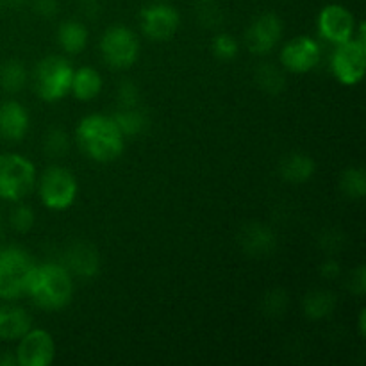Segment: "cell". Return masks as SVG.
Segmentation results:
<instances>
[{
    "label": "cell",
    "mask_w": 366,
    "mask_h": 366,
    "mask_svg": "<svg viewBox=\"0 0 366 366\" xmlns=\"http://www.w3.org/2000/svg\"><path fill=\"white\" fill-rule=\"evenodd\" d=\"M286 306H288V297H286V293L282 290H274L263 300V310L267 315L285 313Z\"/></svg>",
    "instance_id": "4dcf8cb0"
},
{
    "label": "cell",
    "mask_w": 366,
    "mask_h": 366,
    "mask_svg": "<svg viewBox=\"0 0 366 366\" xmlns=\"http://www.w3.org/2000/svg\"><path fill=\"white\" fill-rule=\"evenodd\" d=\"M57 41L66 54H79L88 45V29L79 20H66L57 29Z\"/></svg>",
    "instance_id": "ffe728a7"
},
{
    "label": "cell",
    "mask_w": 366,
    "mask_h": 366,
    "mask_svg": "<svg viewBox=\"0 0 366 366\" xmlns=\"http://www.w3.org/2000/svg\"><path fill=\"white\" fill-rule=\"evenodd\" d=\"M31 315L20 306H0V340L16 342L31 329Z\"/></svg>",
    "instance_id": "e0dca14e"
},
{
    "label": "cell",
    "mask_w": 366,
    "mask_h": 366,
    "mask_svg": "<svg viewBox=\"0 0 366 366\" xmlns=\"http://www.w3.org/2000/svg\"><path fill=\"white\" fill-rule=\"evenodd\" d=\"M211 49H213L214 56L222 61H231L238 56V41L234 39V36L227 34V32L214 36Z\"/></svg>",
    "instance_id": "f1b7e54d"
},
{
    "label": "cell",
    "mask_w": 366,
    "mask_h": 366,
    "mask_svg": "<svg viewBox=\"0 0 366 366\" xmlns=\"http://www.w3.org/2000/svg\"><path fill=\"white\" fill-rule=\"evenodd\" d=\"M36 186V168L32 161L18 154L0 156V199L20 202Z\"/></svg>",
    "instance_id": "277c9868"
},
{
    "label": "cell",
    "mask_w": 366,
    "mask_h": 366,
    "mask_svg": "<svg viewBox=\"0 0 366 366\" xmlns=\"http://www.w3.org/2000/svg\"><path fill=\"white\" fill-rule=\"evenodd\" d=\"M25 295L45 311H59L70 304L74 295V281L63 264H36L25 286Z\"/></svg>",
    "instance_id": "7a4b0ae2"
},
{
    "label": "cell",
    "mask_w": 366,
    "mask_h": 366,
    "mask_svg": "<svg viewBox=\"0 0 366 366\" xmlns=\"http://www.w3.org/2000/svg\"><path fill=\"white\" fill-rule=\"evenodd\" d=\"M29 113L16 100L0 104V138L7 142H20L29 131Z\"/></svg>",
    "instance_id": "9a60e30c"
},
{
    "label": "cell",
    "mask_w": 366,
    "mask_h": 366,
    "mask_svg": "<svg viewBox=\"0 0 366 366\" xmlns=\"http://www.w3.org/2000/svg\"><path fill=\"white\" fill-rule=\"evenodd\" d=\"M43 150L49 157H63L70 150V139L63 129H50L43 139Z\"/></svg>",
    "instance_id": "4316f807"
},
{
    "label": "cell",
    "mask_w": 366,
    "mask_h": 366,
    "mask_svg": "<svg viewBox=\"0 0 366 366\" xmlns=\"http://www.w3.org/2000/svg\"><path fill=\"white\" fill-rule=\"evenodd\" d=\"M281 175L285 181L293 182V184H302L307 182L315 175L317 164L310 156L300 152H293L286 156L281 163Z\"/></svg>",
    "instance_id": "d6986e66"
},
{
    "label": "cell",
    "mask_w": 366,
    "mask_h": 366,
    "mask_svg": "<svg viewBox=\"0 0 366 366\" xmlns=\"http://www.w3.org/2000/svg\"><path fill=\"white\" fill-rule=\"evenodd\" d=\"M320 45L310 36H297L281 50V64L292 74H307L320 63Z\"/></svg>",
    "instance_id": "8fae6325"
},
{
    "label": "cell",
    "mask_w": 366,
    "mask_h": 366,
    "mask_svg": "<svg viewBox=\"0 0 366 366\" xmlns=\"http://www.w3.org/2000/svg\"><path fill=\"white\" fill-rule=\"evenodd\" d=\"M340 272H342V267H340V263L336 259H327L320 267V274L325 279H336L340 275Z\"/></svg>",
    "instance_id": "836d02e7"
},
{
    "label": "cell",
    "mask_w": 366,
    "mask_h": 366,
    "mask_svg": "<svg viewBox=\"0 0 366 366\" xmlns=\"http://www.w3.org/2000/svg\"><path fill=\"white\" fill-rule=\"evenodd\" d=\"M0 366H18L16 354L14 352H4L0 356Z\"/></svg>",
    "instance_id": "e575fe53"
},
{
    "label": "cell",
    "mask_w": 366,
    "mask_h": 366,
    "mask_svg": "<svg viewBox=\"0 0 366 366\" xmlns=\"http://www.w3.org/2000/svg\"><path fill=\"white\" fill-rule=\"evenodd\" d=\"M195 13L200 24L207 29L218 27L224 20V13L217 0H195Z\"/></svg>",
    "instance_id": "484cf974"
},
{
    "label": "cell",
    "mask_w": 366,
    "mask_h": 366,
    "mask_svg": "<svg viewBox=\"0 0 366 366\" xmlns=\"http://www.w3.org/2000/svg\"><path fill=\"white\" fill-rule=\"evenodd\" d=\"M64 268L79 277H95L100 270V257L95 247L88 242L71 243L64 254Z\"/></svg>",
    "instance_id": "5bb4252c"
},
{
    "label": "cell",
    "mask_w": 366,
    "mask_h": 366,
    "mask_svg": "<svg viewBox=\"0 0 366 366\" xmlns=\"http://www.w3.org/2000/svg\"><path fill=\"white\" fill-rule=\"evenodd\" d=\"M142 31L147 38L154 41H167L177 32L181 16L175 11V7L168 4H152L142 9Z\"/></svg>",
    "instance_id": "7c38bea8"
},
{
    "label": "cell",
    "mask_w": 366,
    "mask_h": 366,
    "mask_svg": "<svg viewBox=\"0 0 366 366\" xmlns=\"http://www.w3.org/2000/svg\"><path fill=\"white\" fill-rule=\"evenodd\" d=\"M256 82L268 95H279L285 89V75L272 63L259 64L256 70Z\"/></svg>",
    "instance_id": "cb8c5ba5"
},
{
    "label": "cell",
    "mask_w": 366,
    "mask_h": 366,
    "mask_svg": "<svg viewBox=\"0 0 366 366\" xmlns=\"http://www.w3.org/2000/svg\"><path fill=\"white\" fill-rule=\"evenodd\" d=\"M118 109H127V107L139 106V89L134 82L122 81L117 92Z\"/></svg>",
    "instance_id": "f546056e"
},
{
    "label": "cell",
    "mask_w": 366,
    "mask_h": 366,
    "mask_svg": "<svg viewBox=\"0 0 366 366\" xmlns=\"http://www.w3.org/2000/svg\"><path fill=\"white\" fill-rule=\"evenodd\" d=\"M350 290H352L354 295L363 297L366 292V272L365 267H357L356 272H352V277H350Z\"/></svg>",
    "instance_id": "d6a6232c"
},
{
    "label": "cell",
    "mask_w": 366,
    "mask_h": 366,
    "mask_svg": "<svg viewBox=\"0 0 366 366\" xmlns=\"http://www.w3.org/2000/svg\"><path fill=\"white\" fill-rule=\"evenodd\" d=\"M74 68L64 57L49 56L36 64L34 84L38 97L45 102H57L70 92Z\"/></svg>",
    "instance_id": "5b68a950"
},
{
    "label": "cell",
    "mask_w": 366,
    "mask_h": 366,
    "mask_svg": "<svg viewBox=\"0 0 366 366\" xmlns=\"http://www.w3.org/2000/svg\"><path fill=\"white\" fill-rule=\"evenodd\" d=\"M32 9H34V13L39 14V16L52 18L57 14L59 6H57V0H34V2H32Z\"/></svg>",
    "instance_id": "1f68e13d"
},
{
    "label": "cell",
    "mask_w": 366,
    "mask_h": 366,
    "mask_svg": "<svg viewBox=\"0 0 366 366\" xmlns=\"http://www.w3.org/2000/svg\"><path fill=\"white\" fill-rule=\"evenodd\" d=\"M11 227L14 229L16 232H29L32 227H34V222H36V213L32 211L31 206L27 204H20V206L14 207L11 211Z\"/></svg>",
    "instance_id": "83f0119b"
},
{
    "label": "cell",
    "mask_w": 366,
    "mask_h": 366,
    "mask_svg": "<svg viewBox=\"0 0 366 366\" xmlns=\"http://www.w3.org/2000/svg\"><path fill=\"white\" fill-rule=\"evenodd\" d=\"M0 234H2V214H0Z\"/></svg>",
    "instance_id": "74e56055"
},
{
    "label": "cell",
    "mask_w": 366,
    "mask_h": 366,
    "mask_svg": "<svg viewBox=\"0 0 366 366\" xmlns=\"http://www.w3.org/2000/svg\"><path fill=\"white\" fill-rule=\"evenodd\" d=\"M114 124L118 125L120 132L124 136H136L142 134L149 125V118L138 107H127V109H118L113 114Z\"/></svg>",
    "instance_id": "603a6c76"
},
{
    "label": "cell",
    "mask_w": 366,
    "mask_h": 366,
    "mask_svg": "<svg viewBox=\"0 0 366 366\" xmlns=\"http://www.w3.org/2000/svg\"><path fill=\"white\" fill-rule=\"evenodd\" d=\"M282 36V21L277 14L264 13L250 24L245 32L247 49L256 56H264L275 49Z\"/></svg>",
    "instance_id": "4fadbf2b"
},
{
    "label": "cell",
    "mask_w": 366,
    "mask_h": 366,
    "mask_svg": "<svg viewBox=\"0 0 366 366\" xmlns=\"http://www.w3.org/2000/svg\"><path fill=\"white\" fill-rule=\"evenodd\" d=\"M100 54L111 68L125 70L138 61L139 41L131 29L114 25L104 32L100 39Z\"/></svg>",
    "instance_id": "52a82bcc"
},
{
    "label": "cell",
    "mask_w": 366,
    "mask_h": 366,
    "mask_svg": "<svg viewBox=\"0 0 366 366\" xmlns=\"http://www.w3.org/2000/svg\"><path fill=\"white\" fill-rule=\"evenodd\" d=\"M100 89H102V77L95 68L81 66L79 70H74L70 92L74 93L75 99L89 102L95 97H99Z\"/></svg>",
    "instance_id": "ac0fdd59"
},
{
    "label": "cell",
    "mask_w": 366,
    "mask_h": 366,
    "mask_svg": "<svg viewBox=\"0 0 366 366\" xmlns=\"http://www.w3.org/2000/svg\"><path fill=\"white\" fill-rule=\"evenodd\" d=\"M18 366H49L56 357V343L50 332L43 329H29L16 349Z\"/></svg>",
    "instance_id": "9c48e42d"
},
{
    "label": "cell",
    "mask_w": 366,
    "mask_h": 366,
    "mask_svg": "<svg viewBox=\"0 0 366 366\" xmlns=\"http://www.w3.org/2000/svg\"><path fill=\"white\" fill-rule=\"evenodd\" d=\"M27 0H0V7H7V9H18L21 7Z\"/></svg>",
    "instance_id": "d590c367"
},
{
    "label": "cell",
    "mask_w": 366,
    "mask_h": 366,
    "mask_svg": "<svg viewBox=\"0 0 366 366\" xmlns=\"http://www.w3.org/2000/svg\"><path fill=\"white\" fill-rule=\"evenodd\" d=\"M336 304H338V299L335 293L327 292V290H315V292L307 293L304 299V315L311 320H320L335 311Z\"/></svg>",
    "instance_id": "44dd1931"
},
{
    "label": "cell",
    "mask_w": 366,
    "mask_h": 366,
    "mask_svg": "<svg viewBox=\"0 0 366 366\" xmlns=\"http://www.w3.org/2000/svg\"><path fill=\"white\" fill-rule=\"evenodd\" d=\"M34 261L16 245L0 247V299L16 300L25 295V286Z\"/></svg>",
    "instance_id": "3957f363"
},
{
    "label": "cell",
    "mask_w": 366,
    "mask_h": 366,
    "mask_svg": "<svg viewBox=\"0 0 366 366\" xmlns=\"http://www.w3.org/2000/svg\"><path fill=\"white\" fill-rule=\"evenodd\" d=\"M365 318H366V311L361 310V313H360V335H361V336H365V331H366Z\"/></svg>",
    "instance_id": "8d00e7d4"
},
{
    "label": "cell",
    "mask_w": 366,
    "mask_h": 366,
    "mask_svg": "<svg viewBox=\"0 0 366 366\" xmlns=\"http://www.w3.org/2000/svg\"><path fill=\"white\" fill-rule=\"evenodd\" d=\"M318 32L329 43H345L356 36V18L347 7L329 4L318 14Z\"/></svg>",
    "instance_id": "30bf717a"
},
{
    "label": "cell",
    "mask_w": 366,
    "mask_h": 366,
    "mask_svg": "<svg viewBox=\"0 0 366 366\" xmlns=\"http://www.w3.org/2000/svg\"><path fill=\"white\" fill-rule=\"evenodd\" d=\"M27 84V68L20 59H9L0 64V86L7 93H18Z\"/></svg>",
    "instance_id": "7402d4cb"
},
{
    "label": "cell",
    "mask_w": 366,
    "mask_h": 366,
    "mask_svg": "<svg viewBox=\"0 0 366 366\" xmlns=\"http://www.w3.org/2000/svg\"><path fill=\"white\" fill-rule=\"evenodd\" d=\"M239 245H242L243 252H247L249 256L264 257L274 252L277 239L270 227L259 224V222H252L243 227L242 234H239Z\"/></svg>",
    "instance_id": "2e32d148"
},
{
    "label": "cell",
    "mask_w": 366,
    "mask_h": 366,
    "mask_svg": "<svg viewBox=\"0 0 366 366\" xmlns=\"http://www.w3.org/2000/svg\"><path fill=\"white\" fill-rule=\"evenodd\" d=\"M77 181L63 167H49L39 177V199L43 206L54 211H64L75 202Z\"/></svg>",
    "instance_id": "8992f818"
},
{
    "label": "cell",
    "mask_w": 366,
    "mask_h": 366,
    "mask_svg": "<svg viewBox=\"0 0 366 366\" xmlns=\"http://www.w3.org/2000/svg\"><path fill=\"white\" fill-rule=\"evenodd\" d=\"M331 70L340 84L356 86L366 70V43L352 38L336 45L331 57Z\"/></svg>",
    "instance_id": "ba28073f"
},
{
    "label": "cell",
    "mask_w": 366,
    "mask_h": 366,
    "mask_svg": "<svg viewBox=\"0 0 366 366\" xmlns=\"http://www.w3.org/2000/svg\"><path fill=\"white\" fill-rule=\"evenodd\" d=\"M75 139L84 156L99 163L114 161L122 156L125 147V136L114 124L113 117L106 114H89L82 118L75 129Z\"/></svg>",
    "instance_id": "6da1fadb"
},
{
    "label": "cell",
    "mask_w": 366,
    "mask_h": 366,
    "mask_svg": "<svg viewBox=\"0 0 366 366\" xmlns=\"http://www.w3.org/2000/svg\"><path fill=\"white\" fill-rule=\"evenodd\" d=\"M340 188L349 199H363L366 195V174L363 168H349V170L343 172Z\"/></svg>",
    "instance_id": "d4e9b609"
}]
</instances>
